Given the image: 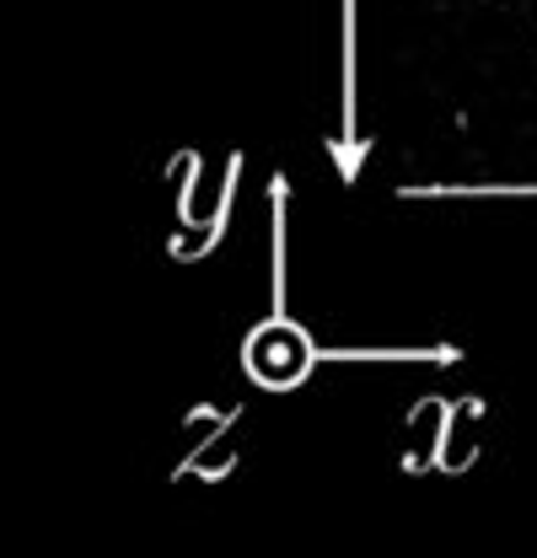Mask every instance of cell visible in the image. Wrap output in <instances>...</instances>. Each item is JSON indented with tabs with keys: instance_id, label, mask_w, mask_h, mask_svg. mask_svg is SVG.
Returning a JSON list of instances; mask_svg holds the SVG:
<instances>
[{
	"instance_id": "6da1fadb",
	"label": "cell",
	"mask_w": 537,
	"mask_h": 558,
	"mask_svg": "<svg viewBox=\"0 0 537 558\" xmlns=\"http://www.w3.org/2000/svg\"><path fill=\"white\" fill-rule=\"evenodd\" d=\"M242 365H248V376H253L259 387H268V392H290V387H301L307 371H312V339H307L296 323L268 317V323H259V328L248 333Z\"/></svg>"
},
{
	"instance_id": "7a4b0ae2",
	"label": "cell",
	"mask_w": 537,
	"mask_h": 558,
	"mask_svg": "<svg viewBox=\"0 0 537 558\" xmlns=\"http://www.w3.org/2000/svg\"><path fill=\"white\" fill-rule=\"evenodd\" d=\"M441 424H446V403H441V398H425V403L408 414V457H414V462H430V457H435Z\"/></svg>"
}]
</instances>
